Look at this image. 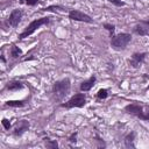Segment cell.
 <instances>
[{"instance_id": "ac0fdd59", "label": "cell", "mask_w": 149, "mask_h": 149, "mask_svg": "<svg viewBox=\"0 0 149 149\" xmlns=\"http://www.w3.org/2000/svg\"><path fill=\"white\" fill-rule=\"evenodd\" d=\"M98 100H105L108 97V90L107 88H100L95 94Z\"/></svg>"}, {"instance_id": "9c48e42d", "label": "cell", "mask_w": 149, "mask_h": 149, "mask_svg": "<svg viewBox=\"0 0 149 149\" xmlns=\"http://www.w3.org/2000/svg\"><path fill=\"white\" fill-rule=\"evenodd\" d=\"M29 127H30V123H29L28 120H24V119L20 120V121H17V123L14 127V129L12 130V135L14 137H21L29 129Z\"/></svg>"}, {"instance_id": "7a4b0ae2", "label": "cell", "mask_w": 149, "mask_h": 149, "mask_svg": "<svg viewBox=\"0 0 149 149\" xmlns=\"http://www.w3.org/2000/svg\"><path fill=\"white\" fill-rule=\"evenodd\" d=\"M125 112L136 116L142 121H149V105H144L139 101H133L125 106Z\"/></svg>"}, {"instance_id": "52a82bcc", "label": "cell", "mask_w": 149, "mask_h": 149, "mask_svg": "<svg viewBox=\"0 0 149 149\" xmlns=\"http://www.w3.org/2000/svg\"><path fill=\"white\" fill-rule=\"evenodd\" d=\"M22 16H23V12H22L21 9H19V8H14V9L10 12V14L8 15V17L6 19L5 23H6L8 27L16 28V27L20 24V22H21V20H22Z\"/></svg>"}, {"instance_id": "484cf974", "label": "cell", "mask_w": 149, "mask_h": 149, "mask_svg": "<svg viewBox=\"0 0 149 149\" xmlns=\"http://www.w3.org/2000/svg\"><path fill=\"white\" fill-rule=\"evenodd\" d=\"M0 61H1V63L6 64V62H7V61H6V58H5V55H3V54H1V55H0Z\"/></svg>"}, {"instance_id": "7c38bea8", "label": "cell", "mask_w": 149, "mask_h": 149, "mask_svg": "<svg viewBox=\"0 0 149 149\" xmlns=\"http://www.w3.org/2000/svg\"><path fill=\"white\" fill-rule=\"evenodd\" d=\"M135 139H136V132L135 130H130L125 137H123V144L126 148L130 149V148H135Z\"/></svg>"}, {"instance_id": "2e32d148", "label": "cell", "mask_w": 149, "mask_h": 149, "mask_svg": "<svg viewBox=\"0 0 149 149\" xmlns=\"http://www.w3.org/2000/svg\"><path fill=\"white\" fill-rule=\"evenodd\" d=\"M43 142H44L45 148H48V149H57V148H58V142H57V140H51L49 136L43 137Z\"/></svg>"}, {"instance_id": "9a60e30c", "label": "cell", "mask_w": 149, "mask_h": 149, "mask_svg": "<svg viewBox=\"0 0 149 149\" xmlns=\"http://www.w3.org/2000/svg\"><path fill=\"white\" fill-rule=\"evenodd\" d=\"M9 56H10L12 59H17V58H20L22 56V50L17 45L12 44L10 49H9Z\"/></svg>"}, {"instance_id": "603a6c76", "label": "cell", "mask_w": 149, "mask_h": 149, "mask_svg": "<svg viewBox=\"0 0 149 149\" xmlns=\"http://www.w3.org/2000/svg\"><path fill=\"white\" fill-rule=\"evenodd\" d=\"M94 139H95V141H98V142H99V144L97 146L98 148H105V147H106L105 141H104V140H102V139H101V137H100L98 134H95V135H94Z\"/></svg>"}, {"instance_id": "cb8c5ba5", "label": "cell", "mask_w": 149, "mask_h": 149, "mask_svg": "<svg viewBox=\"0 0 149 149\" xmlns=\"http://www.w3.org/2000/svg\"><path fill=\"white\" fill-rule=\"evenodd\" d=\"M108 2H111L112 5H114L115 7H123L126 3H125V1H122V0H107Z\"/></svg>"}, {"instance_id": "44dd1931", "label": "cell", "mask_w": 149, "mask_h": 149, "mask_svg": "<svg viewBox=\"0 0 149 149\" xmlns=\"http://www.w3.org/2000/svg\"><path fill=\"white\" fill-rule=\"evenodd\" d=\"M1 125H2V127H3L6 130H9V129L12 128V123H10V121H9L7 118H2Z\"/></svg>"}, {"instance_id": "7402d4cb", "label": "cell", "mask_w": 149, "mask_h": 149, "mask_svg": "<svg viewBox=\"0 0 149 149\" xmlns=\"http://www.w3.org/2000/svg\"><path fill=\"white\" fill-rule=\"evenodd\" d=\"M77 136H78V132H73V133H71V135L68 137L69 143H71V144H76V143H77Z\"/></svg>"}, {"instance_id": "d4e9b609", "label": "cell", "mask_w": 149, "mask_h": 149, "mask_svg": "<svg viewBox=\"0 0 149 149\" xmlns=\"http://www.w3.org/2000/svg\"><path fill=\"white\" fill-rule=\"evenodd\" d=\"M139 22H140V23H142V24H143V26H144V27H146V28L149 30V17L143 19V20H140Z\"/></svg>"}, {"instance_id": "4316f807", "label": "cell", "mask_w": 149, "mask_h": 149, "mask_svg": "<svg viewBox=\"0 0 149 149\" xmlns=\"http://www.w3.org/2000/svg\"><path fill=\"white\" fill-rule=\"evenodd\" d=\"M146 91H149V85H148V86L146 87Z\"/></svg>"}, {"instance_id": "5bb4252c", "label": "cell", "mask_w": 149, "mask_h": 149, "mask_svg": "<svg viewBox=\"0 0 149 149\" xmlns=\"http://www.w3.org/2000/svg\"><path fill=\"white\" fill-rule=\"evenodd\" d=\"M28 102L26 100H7L5 102V106L7 107H13V108H21L24 107Z\"/></svg>"}, {"instance_id": "d6986e66", "label": "cell", "mask_w": 149, "mask_h": 149, "mask_svg": "<svg viewBox=\"0 0 149 149\" xmlns=\"http://www.w3.org/2000/svg\"><path fill=\"white\" fill-rule=\"evenodd\" d=\"M102 28H105L109 33V37H112L114 35V33H115V26L112 24V23H104L102 24Z\"/></svg>"}, {"instance_id": "30bf717a", "label": "cell", "mask_w": 149, "mask_h": 149, "mask_svg": "<svg viewBox=\"0 0 149 149\" xmlns=\"http://www.w3.org/2000/svg\"><path fill=\"white\" fill-rule=\"evenodd\" d=\"M95 81H97V77H95V74H92L90 78H87V79H85V80H83V81L80 83L79 90H80L81 92H88V91L94 86Z\"/></svg>"}, {"instance_id": "8992f818", "label": "cell", "mask_w": 149, "mask_h": 149, "mask_svg": "<svg viewBox=\"0 0 149 149\" xmlns=\"http://www.w3.org/2000/svg\"><path fill=\"white\" fill-rule=\"evenodd\" d=\"M68 17L72 21H79V22H85V23H94L93 19L88 14H86V13L79 10V9H70L69 14H68Z\"/></svg>"}, {"instance_id": "4fadbf2b", "label": "cell", "mask_w": 149, "mask_h": 149, "mask_svg": "<svg viewBox=\"0 0 149 149\" xmlns=\"http://www.w3.org/2000/svg\"><path fill=\"white\" fill-rule=\"evenodd\" d=\"M133 31H134L136 35H139V36H149V30H148L142 23H140V22H137V23L134 26Z\"/></svg>"}, {"instance_id": "6da1fadb", "label": "cell", "mask_w": 149, "mask_h": 149, "mask_svg": "<svg viewBox=\"0 0 149 149\" xmlns=\"http://www.w3.org/2000/svg\"><path fill=\"white\" fill-rule=\"evenodd\" d=\"M71 90V80L69 77H65L61 80H56L51 86V97L55 101L61 102Z\"/></svg>"}, {"instance_id": "e0dca14e", "label": "cell", "mask_w": 149, "mask_h": 149, "mask_svg": "<svg viewBox=\"0 0 149 149\" xmlns=\"http://www.w3.org/2000/svg\"><path fill=\"white\" fill-rule=\"evenodd\" d=\"M40 10L41 12H54V13H56L57 10H65V7H63L61 5H50V6L41 8Z\"/></svg>"}, {"instance_id": "277c9868", "label": "cell", "mask_w": 149, "mask_h": 149, "mask_svg": "<svg viewBox=\"0 0 149 149\" xmlns=\"http://www.w3.org/2000/svg\"><path fill=\"white\" fill-rule=\"evenodd\" d=\"M132 41V34L130 33H119V34H114L111 37L109 44L111 48L115 51H122L127 48V45L130 43Z\"/></svg>"}, {"instance_id": "8fae6325", "label": "cell", "mask_w": 149, "mask_h": 149, "mask_svg": "<svg viewBox=\"0 0 149 149\" xmlns=\"http://www.w3.org/2000/svg\"><path fill=\"white\" fill-rule=\"evenodd\" d=\"M23 87H24V84H23L21 80H17V79H13V80H9V81H8V83L5 85V90H7V91H10V92L21 91Z\"/></svg>"}, {"instance_id": "ffe728a7", "label": "cell", "mask_w": 149, "mask_h": 149, "mask_svg": "<svg viewBox=\"0 0 149 149\" xmlns=\"http://www.w3.org/2000/svg\"><path fill=\"white\" fill-rule=\"evenodd\" d=\"M21 3H24V5H28L30 7H34V6H37L40 3V0H19Z\"/></svg>"}, {"instance_id": "ba28073f", "label": "cell", "mask_w": 149, "mask_h": 149, "mask_svg": "<svg viewBox=\"0 0 149 149\" xmlns=\"http://www.w3.org/2000/svg\"><path fill=\"white\" fill-rule=\"evenodd\" d=\"M147 55H148L147 52H134L130 56V58L128 59V65L130 68H134V69L140 68L144 63Z\"/></svg>"}, {"instance_id": "3957f363", "label": "cell", "mask_w": 149, "mask_h": 149, "mask_svg": "<svg viewBox=\"0 0 149 149\" xmlns=\"http://www.w3.org/2000/svg\"><path fill=\"white\" fill-rule=\"evenodd\" d=\"M51 21V17L50 16H42V17H38V19H34L24 29L22 33H20L19 35V40H24L27 37H29L30 35H33L38 28H41L42 26H45V24H49Z\"/></svg>"}, {"instance_id": "5b68a950", "label": "cell", "mask_w": 149, "mask_h": 149, "mask_svg": "<svg viewBox=\"0 0 149 149\" xmlns=\"http://www.w3.org/2000/svg\"><path fill=\"white\" fill-rule=\"evenodd\" d=\"M85 105H86V94L85 92H81V93H74L68 101L61 102L59 107L70 109V108H83Z\"/></svg>"}]
</instances>
